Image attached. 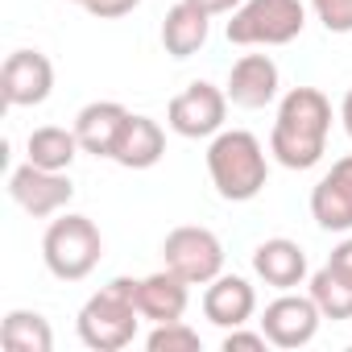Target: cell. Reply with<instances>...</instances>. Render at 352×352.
<instances>
[{"label": "cell", "mask_w": 352, "mask_h": 352, "mask_svg": "<svg viewBox=\"0 0 352 352\" xmlns=\"http://www.w3.org/2000/svg\"><path fill=\"white\" fill-rule=\"evenodd\" d=\"M327 133H331V100L319 87H290L270 129V153L286 170H311L327 153Z\"/></svg>", "instance_id": "1"}, {"label": "cell", "mask_w": 352, "mask_h": 352, "mask_svg": "<svg viewBox=\"0 0 352 352\" xmlns=\"http://www.w3.org/2000/svg\"><path fill=\"white\" fill-rule=\"evenodd\" d=\"M208 174H212V187L220 191V199L249 204L261 195L270 179L265 145L249 129H220L208 145Z\"/></svg>", "instance_id": "2"}, {"label": "cell", "mask_w": 352, "mask_h": 352, "mask_svg": "<svg viewBox=\"0 0 352 352\" xmlns=\"http://www.w3.org/2000/svg\"><path fill=\"white\" fill-rule=\"evenodd\" d=\"M137 286H141V278H112L108 286H100L79 307L75 327H79V340L91 352H116V348L133 344L137 323H141Z\"/></svg>", "instance_id": "3"}, {"label": "cell", "mask_w": 352, "mask_h": 352, "mask_svg": "<svg viewBox=\"0 0 352 352\" xmlns=\"http://www.w3.org/2000/svg\"><path fill=\"white\" fill-rule=\"evenodd\" d=\"M104 257V236L96 220L79 212H58L42 236V261L58 282H83Z\"/></svg>", "instance_id": "4"}, {"label": "cell", "mask_w": 352, "mask_h": 352, "mask_svg": "<svg viewBox=\"0 0 352 352\" xmlns=\"http://www.w3.org/2000/svg\"><path fill=\"white\" fill-rule=\"evenodd\" d=\"M228 42L232 46H286L307 25L302 0H245L228 13Z\"/></svg>", "instance_id": "5"}, {"label": "cell", "mask_w": 352, "mask_h": 352, "mask_svg": "<svg viewBox=\"0 0 352 352\" xmlns=\"http://www.w3.org/2000/svg\"><path fill=\"white\" fill-rule=\"evenodd\" d=\"M162 257H166V270H174L179 278H187L191 286H208L212 278L224 274V245L204 224L174 228L162 241Z\"/></svg>", "instance_id": "6"}, {"label": "cell", "mask_w": 352, "mask_h": 352, "mask_svg": "<svg viewBox=\"0 0 352 352\" xmlns=\"http://www.w3.org/2000/svg\"><path fill=\"white\" fill-rule=\"evenodd\" d=\"M228 104H232V100H228L224 87H216V83H208V79H195V83H187L179 96L170 100L166 124L179 133V137H191V141L216 137V133L224 129Z\"/></svg>", "instance_id": "7"}, {"label": "cell", "mask_w": 352, "mask_h": 352, "mask_svg": "<svg viewBox=\"0 0 352 352\" xmlns=\"http://www.w3.org/2000/svg\"><path fill=\"white\" fill-rule=\"evenodd\" d=\"M9 195L25 216L50 220V216L67 212V204L75 199V183H71L67 170H46V166L25 162L9 174Z\"/></svg>", "instance_id": "8"}, {"label": "cell", "mask_w": 352, "mask_h": 352, "mask_svg": "<svg viewBox=\"0 0 352 352\" xmlns=\"http://www.w3.org/2000/svg\"><path fill=\"white\" fill-rule=\"evenodd\" d=\"M323 323V311L315 307L311 294H294V290H278V298L261 311V331L274 348H302L315 340Z\"/></svg>", "instance_id": "9"}, {"label": "cell", "mask_w": 352, "mask_h": 352, "mask_svg": "<svg viewBox=\"0 0 352 352\" xmlns=\"http://www.w3.org/2000/svg\"><path fill=\"white\" fill-rule=\"evenodd\" d=\"M0 91L9 108H38L54 91V63L42 50H13L0 67Z\"/></svg>", "instance_id": "10"}, {"label": "cell", "mask_w": 352, "mask_h": 352, "mask_svg": "<svg viewBox=\"0 0 352 352\" xmlns=\"http://www.w3.org/2000/svg\"><path fill=\"white\" fill-rule=\"evenodd\" d=\"M311 216L323 232H352V153L336 157L311 191Z\"/></svg>", "instance_id": "11"}, {"label": "cell", "mask_w": 352, "mask_h": 352, "mask_svg": "<svg viewBox=\"0 0 352 352\" xmlns=\"http://www.w3.org/2000/svg\"><path fill=\"white\" fill-rule=\"evenodd\" d=\"M278 87H282V75H278V63L270 54H245L232 63L228 71V100L245 112H257V108H270L278 100Z\"/></svg>", "instance_id": "12"}, {"label": "cell", "mask_w": 352, "mask_h": 352, "mask_svg": "<svg viewBox=\"0 0 352 352\" xmlns=\"http://www.w3.org/2000/svg\"><path fill=\"white\" fill-rule=\"evenodd\" d=\"M204 315H208V323H216L224 331L245 327L257 315V290H253V282L241 278V274L212 278L208 290H204Z\"/></svg>", "instance_id": "13"}, {"label": "cell", "mask_w": 352, "mask_h": 352, "mask_svg": "<svg viewBox=\"0 0 352 352\" xmlns=\"http://www.w3.org/2000/svg\"><path fill=\"white\" fill-rule=\"evenodd\" d=\"M129 116H133V112H129L124 104H116V100H96V104L79 108V116H75V137H79L83 153H91V157H112L116 145H120V133H124Z\"/></svg>", "instance_id": "14"}, {"label": "cell", "mask_w": 352, "mask_h": 352, "mask_svg": "<svg viewBox=\"0 0 352 352\" xmlns=\"http://www.w3.org/2000/svg\"><path fill=\"white\" fill-rule=\"evenodd\" d=\"M253 274L274 290H298L307 282V253L290 236H270L253 249Z\"/></svg>", "instance_id": "15"}, {"label": "cell", "mask_w": 352, "mask_h": 352, "mask_svg": "<svg viewBox=\"0 0 352 352\" xmlns=\"http://www.w3.org/2000/svg\"><path fill=\"white\" fill-rule=\"evenodd\" d=\"M187 302H191V282L179 278L174 270H157V274L141 278V286H137V307H141V319H149V323L183 319Z\"/></svg>", "instance_id": "16"}, {"label": "cell", "mask_w": 352, "mask_h": 352, "mask_svg": "<svg viewBox=\"0 0 352 352\" xmlns=\"http://www.w3.org/2000/svg\"><path fill=\"white\" fill-rule=\"evenodd\" d=\"M208 34H212V17L204 9H195L191 0H179L166 21H162V46L170 58H191L208 46Z\"/></svg>", "instance_id": "17"}, {"label": "cell", "mask_w": 352, "mask_h": 352, "mask_svg": "<svg viewBox=\"0 0 352 352\" xmlns=\"http://www.w3.org/2000/svg\"><path fill=\"white\" fill-rule=\"evenodd\" d=\"M162 153H166V133H162V124H157L153 116H129L112 162L124 166V170H149V166L162 162Z\"/></svg>", "instance_id": "18"}, {"label": "cell", "mask_w": 352, "mask_h": 352, "mask_svg": "<svg viewBox=\"0 0 352 352\" xmlns=\"http://www.w3.org/2000/svg\"><path fill=\"white\" fill-rule=\"evenodd\" d=\"M79 137L75 129H63V124H42L30 133V157L34 166H46V170H71V162L79 157Z\"/></svg>", "instance_id": "19"}, {"label": "cell", "mask_w": 352, "mask_h": 352, "mask_svg": "<svg viewBox=\"0 0 352 352\" xmlns=\"http://www.w3.org/2000/svg\"><path fill=\"white\" fill-rule=\"evenodd\" d=\"M0 340L9 352H50L54 348V331L46 323V315L38 311H9L0 323Z\"/></svg>", "instance_id": "20"}, {"label": "cell", "mask_w": 352, "mask_h": 352, "mask_svg": "<svg viewBox=\"0 0 352 352\" xmlns=\"http://www.w3.org/2000/svg\"><path fill=\"white\" fill-rule=\"evenodd\" d=\"M307 294L315 298V307L323 311V319H352V286L331 265H323V270H315L307 278Z\"/></svg>", "instance_id": "21"}, {"label": "cell", "mask_w": 352, "mask_h": 352, "mask_svg": "<svg viewBox=\"0 0 352 352\" xmlns=\"http://www.w3.org/2000/svg\"><path fill=\"white\" fill-rule=\"evenodd\" d=\"M145 348L149 352H199L204 340L195 327H187L183 319H174V323H153V331L145 336Z\"/></svg>", "instance_id": "22"}, {"label": "cell", "mask_w": 352, "mask_h": 352, "mask_svg": "<svg viewBox=\"0 0 352 352\" xmlns=\"http://www.w3.org/2000/svg\"><path fill=\"white\" fill-rule=\"evenodd\" d=\"M311 9L327 34H352V0H311Z\"/></svg>", "instance_id": "23"}, {"label": "cell", "mask_w": 352, "mask_h": 352, "mask_svg": "<svg viewBox=\"0 0 352 352\" xmlns=\"http://www.w3.org/2000/svg\"><path fill=\"white\" fill-rule=\"evenodd\" d=\"M265 344H270L265 331H245V327L224 331V352H261Z\"/></svg>", "instance_id": "24"}, {"label": "cell", "mask_w": 352, "mask_h": 352, "mask_svg": "<svg viewBox=\"0 0 352 352\" xmlns=\"http://www.w3.org/2000/svg\"><path fill=\"white\" fill-rule=\"evenodd\" d=\"M137 5H141V0H87V13L100 17V21H116V17L133 13Z\"/></svg>", "instance_id": "25"}, {"label": "cell", "mask_w": 352, "mask_h": 352, "mask_svg": "<svg viewBox=\"0 0 352 352\" xmlns=\"http://www.w3.org/2000/svg\"><path fill=\"white\" fill-rule=\"evenodd\" d=\"M327 265H331V270H336V274H340V278H344L348 286H352V236H344V241H340V245L331 249Z\"/></svg>", "instance_id": "26"}, {"label": "cell", "mask_w": 352, "mask_h": 352, "mask_svg": "<svg viewBox=\"0 0 352 352\" xmlns=\"http://www.w3.org/2000/svg\"><path fill=\"white\" fill-rule=\"evenodd\" d=\"M191 5H195V9H204L208 17H220V13H236L245 0H191Z\"/></svg>", "instance_id": "27"}, {"label": "cell", "mask_w": 352, "mask_h": 352, "mask_svg": "<svg viewBox=\"0 0 352 352\" xmlns=\"http://www.w3.org/2000/svg\"><path fill=\"white\" fill-rule=\"evenodd\" d=\"M340 120H344V133H348V141H352V87H348L344 100H340Z\"/></svg>", "instance_id": "28"}, {"label": "cell", "mask_w": 352, "mask_h": 352, "mask_svg": "<svg viewBox=\"0 0 352 352\" xmlns=\"http://www.w3.org/2000/svg\"><path fill=\"white\" fill-rule=\"evenodd\" d=\"M71 5H83V9H87V0H71Z\"/></svg>", "instance_id": "29"}]
</instances>
